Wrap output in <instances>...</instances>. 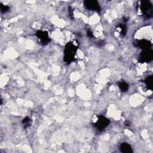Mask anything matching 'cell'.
Segmentation results:
<instances>
[{
    "label": "cell",
    "mask_w": 153,
    "mask_h": 153,
    "mask_svg": "<svg viewBox=\"0 0 153 153\" xmlns=\"http://www.w3.org/2000/svg\"><path fill=\"white\" fill-rule=\"evenodd\" d=\"M77 50V47L73 43H69L65 49L64 60L67 63H71L75 58Z\"/></svg>",
    "instance_id": "obj_1"
},
{
    "label": "cell",
    "mask_w": 153,
    "mask_h": 153,
    "mask_svg": "<svg viewBox=\"0 0 153 153\" xmlns=\"http://www.w3.org/2000/svg\"><path fill=\"white\" fill-rule=\"evenodd\" d=\"M141 11L146 18H150L152 16V5L150 1H143L141 3Z\"/></svg>",
    "instance_id": "obj_2"
},
{
    "label": "cell",
    "mask_w": 153,
    "mask_h": 153,
    "mask_svg": "<svg viewBox=\"0 0 153 153\" xmlns=\"http://www.w3.org/2000/svg\"><path fill=\"white\" fill-rule=\"evenodd\" d=\"M110 124V120L107 118L105 117L104 116H99L95 123V127L100 131L103 130L105 128H106Z\"/></svg>",
    "instance_id": "obj_3"
},
{
    "label": "cell",
    "mask_w": 153,
    "mask_h": 153,
    "mask_svg": "<svg viewBox=\"0 0 153 153\" xmlns=\"http://www.w3.org/2000/svg\"><path fill=\"white\" fill-rule=\"evenodd\" d=\"M152 58H153V53L152 50L150 49H144L141 54L139 61L142 63L150 62L152 60Z\"/></svg>",
    "instance_id": "obj_4"
},
{
    "label": "cell",
    "mask_w": 153,
    "mask_h": 153,
    "mask_svg": "<svg viewBox=\"0 0 153 153\" xmlns=\"http://www.w3.org/2000/svg\"><path fill=\"white\" fill-rule=\"evenodd\" d=\"M84 3L86 8L89 10L99 12L101 10L99 4V3L96 1L89 0V1H85Z\"/></svg>",
    "instance_id": "obj_5"
},
{
    "label": "cell",
    "mask_w": 153,
    "mask_h": 153,
    "mask_svg": "<svg viewBox=\"0 0 153 153\" xmlns=\"http://www.w3.org/2000/svg\"><path fill=\"white\" fill-rule=\"evenodd\" d=\"M37 38L43 44H47L50 41L48 32L46 31H38L36 33Z\"/></svg>",
    "instance_id": "obj_6"
},
{
    "label": "cell",
    "mask_w": 153,
    "mask_h": 153,
    "mask_svg": "<svg viewBox=\"0 0 153 153\" xmlns=\"http://www.w3.org/2000/svg\"><path fill=\"white\" fill-rule=\"evenodd\" d=\"M136 44L138 47L143 49V50L147 49H150V47L151 46V42H150L149 41L147 40H139Z\"/></svg>",
    "instance_id": "obj_7"
},
{
    "label": "cell",
    "mask_w": 153,
    "mask_h": 153,
    "mask_svg": "<svg viewBox=\"0 0 153 153\" xmlns=\"http://www.w3.org/2000/svg\"><path fill=\"white\" fill-rule=\"evenodd\" d=\"M120 150L122 152H125V153H130L133 152L131 146L129 144H128V143L126 142L121 143V145H120Z\"/></svg>",
    "instance_id": "obj_8"
},
{
    "label": "cell",
    "mask_w": 153,
    "mask_h": 153,
    "mask_svg": "<svg viewBox=\"0 0 153 153\" xmlns=\"http://www.w3.org/2000/svg\"><path fill=\"white\" fill-rule=\"evenodd\" d=\"M145 83L146 84V86H147L148 89L152 90V76L150 75L148 76L145 80Z\"/></svg>",
    "instance_id": "obj_9"
},
{
    "label": "cell",
    "mask_w": 153,
    "mask_h": 153,
    "mask_svg": "<svg viewBox=\"0 0 153 153\" xmlns=\"http://www.w3.org/2000/svg\"><path fill=\"white\" fill-rule=\"evenodd\" d=\"M119 87L122 92H126L129 89V85L124 82H121L119 83Z\"/></svg>",
    "instance_id": "obj_10"
},
{
    "label": "cell",
    "mask_w": 153,
    "mask_h": 153,
    "mask_svg": "<svg viewBox=\"0 0 153 153\" xmlns=\"http://www.w3.org/2000/svg\"><path fill=\"white\" fill-rule=\"evenodd\" d=\"M23 124V126H24V127L25 128H28L30 127L31 124V120L30 118L28 117H26L25 119H24L23 120V121H22Z\"/></svg>",
    "instance_id": "obj_11"
},
{
    "label": "cell",
    "mask_w": 153,
    "mask_h": 153,
    "mask_svg": "<svg viewBox=\"0 0 153 153\" xmlns=\"http://www.w3.org/2000/svg\"><path fill=\"white\" fill-rule=\"evenodd\" d=\"M117 28L118 30L120 29V32L121 33V34L125 35L126 33V26L124 25H122L121 23H120V25H119Z\"/></svg>",
    "instance_id": "obj_12"
},
{
    "label": "cell",
    "mask_w": 153,
    "mask_h": 153,
    "mask_svg": "<svg viewBox=\"0 0 153 153\" xmlns=\"http://www.w3.org/2000/svg\"><path fill=\"white\" fill-rule=\"evenodd\" d=\"M0 8H1V11L2 13H6L9 10V7L7 5H4L3 4H1L0 5Z\"/></svg>",
    "instance_id": "obj_13"
},
{
    "label": "cell",
    "mask_w": 153,
    "mask_h": 153,
    "mask_svg": "<svg viewBox=\"0 0 153 153\" xmlns=\"http://www.w3.org/2000/svg\"><path fill=\"white\" fill-rule=\"evenodd\" d=\"M87 35H88V36H89V37H91V38L93 37V34H92V32L91 31H89L87 32Z\"/></svg>",
    "instance_id": "obj_14"
}]
</instances>
